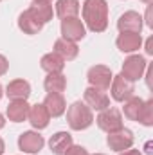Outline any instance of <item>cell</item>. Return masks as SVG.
<instances>
[{
    "mask_svg": "<svg viewBox=\"0 0 153 155\" xmlns=\"http://www.w3.org/2000/svg\"><path fill=\"white\" fill-rule=\"evenodd\" d=\"M83 24L92 33H103L108 27V2L106 0H85L83 2Z\"/></svg>",
    "mask_w": 153,
    "mask_h": 155,
    "instance_id": "1",
    "label": "cell"
},
{
    "mask_svg": "<svg viewBox=\"0 0 153 155\" xmlns=\"http://www.w3.org/2000/svg\"><path fill=\"white\" fill-rule=\"evenodd\" d=\"M67 121L72 130L81 132V130H86L94 123V114H92L90 107H86L85 101H76L67 110Z\"/></svg>",
    "mask_w": 153,
    "mask_h": 155,
    "instance_id": "2",
    "label": "cell"
},
{
    "mask_svg": "<svg viewBox=\"0 0 153 155\" xmlns=\"http://www.w3.org/2000/svg\"><path fill=\"white\" fill-rule=\"evenodd\" d=\"M146 67H148V61H146L144 56H141V54H132V56H128V58L124 60L122 69H121V76L126 78V79L132 81V83H135V81H139L141 78L144 76Z\"/></svg>",
    "mask_w": 153,
    "mask_h": 155,
    "instance_id": "3",
    "label": "cell"
},
{
    "mask_svg": "<svg viewBox=\"0 0 153 155\" xmlns=\"http://www.w3.org/2000/svg\"><path fill=\"white\" fill-rule=\"evenodd\" d=\"M133 143H135L133 132L128 130V128H124V126L119 128V130H115V132H110L108 137H106V144L110 146V150L119 152V153L124 152V150H128V148H132Z\"/></svg>",
    "mask_w": 153,
    "mask_h": 155,
    "instance_id": "4",
    "label": "cell"
},
{
    "mask_svg": "<svg viewBox=\"0 0 153 155\" xmlns=\"http://www.w3.org/2000/svg\"><path fill=\"white\" fill-rule=\"evenodd\" d=\"M112 78H114V74H112L110 67H106V65H94L86 72V79H88L90 87H96V88H101V90L110 88Z\"/></svg>",
    "mask_w": 153,
    "mask_h": 155,
    "instance_id": "5",
    "label": "cell"
},
{
    "mask_svg": "<svg viewBox=\"0 0 153 155\" xmlns=\"http://www.w3.org/2000/svg\"><path fill=\"white\" fill-rule=\"evenodd\" d=\"M96 123H97V126H99L103 132L110 134V132H115V130L122 128V114H121L117 108H110V107H108V108H105V110L99 112Z\"/></svg>",
    "mask_w": 153,
    "mask_h": 155,
    "instance_id": "6",
    "label": "cell"
},
{
    "mask_svg": "<svg viewBox=\"0 0 153 155\" xmlns=\"http://www.w3.org/2000/svg\"><path fill=\"white\" fill-rule=\"evenodd\" d=\"M85 35H86V27H85L81 18L74 16V18L61 20V38L76 43V41L85 38Z\"/></svg>",
    "mask_w": 153,
    "mask_h": 155,
    "instance_id": "7",
    "label": "cell"
},
{
    "mask_svg": "<svg viewBox=\"0 0 153 155\" xmlns=\"http://www.w3.org/2000/svg\"><path fill=\"white\" fill-rule=\"evenodd\" d=\"M43 144H45L43 135H40L38 132H34V130L24 132V134H20V137H18V148L27 155L40 153L41 148H43Z\"/></svg>",
    "mask_w": 153,
    "mask_h": 155,
    "instance_id": "8",
    "label": "cell"
},
{
    "mask_svg": "<svg viewBox=\"0 0 153 155\" xmlns=\"http://www.w3.org/2000/svg\"><path fill=\"white\" fill-rule=\"evenodd\" d=\"M110 92H112V97L117 103H124L126 99H130L135 92V87L132 81H128L126 78L119 76L112 78V83H110Z\"/></svg>",
    "mask_w": 153,
    "mask_h": 155,
    "instance_id": "9",
    "label": "cell"
},
{
    "mask_svg": "<svg viewBox=\"0 0 153 155\" xmlns=\"http://www.w3.org/2000/svg\"><path fill=\"white\" fill-rule=\"evenodd\" d=\"M142 25H144V20H142V15H139L137 11H126L119 16L117 20V29L119 33H139L142 31Z\"/></svg>",
    "mask_w": 153,
    "mask_h": 155,
    "instance_id": "10",
    "label": "cell"
},
{
    "mask_svg": "<svg viewBox=\"0 0 153 155\" xmlns=\"http://www.w3.org/2000/svg\"><path fill=\"white\" fill-rule=\"evenodd\" d=\"M83 99H85L86 107H90V110L101 112V110H105V108L110 107L108 94L105 90H101V88H96V87H88L85 90V94H83Z\"/></svg>",
    "mask_w": 153,
    "mask_h": 155,
    "instance_id": "11",
    "label": "cell"
},
{
    "mask_svg": "<svg viewBox=\"0 0 153 155\" xmlns=\"http://www.w3.org/2000/svg\"><path fill=\"white\" fill-rule=\"evenodd\" d=\"M115 43H117V49L121 52L133 54L142 47V36L139 33H121L115 40Z\"/></svg>",
    "mask_w": 153,
    "mask_h": 155,
    "instance_id": "12",
    "label": "cell"
},
{
    "mask_svg": "<svg viewBox=\"0 0 153 155\" xmlns=\"http://www.w3.org/2000/svg\"><path fill=\"white\" fill-rule=\"evenodd\" d=\"M27 119H29V123L33 124V128L43 130V128L49 126L50 116H49V112H47V108H45L43 103H36V105H31V107H29Z\"/></svg>",
    "mask_w": 153,
    "mask_h": 155,
    "instance_id": "13",
    "label": "cell"
},
{
    "mask_svg": "<svg viewBox=\"0 0 153 155\" xmlns=\"http://www.w3.org/2000/svg\"><path fill=\"white\" fill-rule=\"evenodd\" d=\"M43 105L49 112L50 117H60L65 114L67 110V101L63 97V94H54V92H47L45 99H43Z\"/></svg>",
    "mask_w": 153,
    "mask_h": 155,
    "instance_id": "14",
    "label": "cell"
},
{
    "mask_svg": "<svg viewBox=\"0 0 153 155\" xmlns=\"http://www.w3.org/2000/svg\"><path fill=\"white\" fill-rule=\"evenodd\" d=\"M29 103L25 99H13L9 101L7 108H5V116L9 121L13 123H22L27 119V114H29Z\"/></svg>",
    "mask_w": 153,
    "mask_h": 155,
    "instance_id": "15",
    "label": "cell"
},
{
    "mask_svg": "<svg viewBox=\"0 0 153 155\" xmlns=\"http://www.w3.org/2000/svg\"><path fill=\"white\" fill-rule=\"evenodd\" d=\"M5 96L13 101V99H25L31 96V85L25 79H13L9 81V85L5 87Z\"/></svg>",
    "mask_w": 153,
    "mask_h": 155,
    "instance_id": "16",
    "label": "cell"
},
{
    "mask_svg": "<svg viewBox=\"0 0 153 155\" xmlns=\"http://www.w3.org/2000/svg\"><path fill=\"white\" fill-rule=\"evenodd\" d=\"M72 144H74V141L69 132H56L49 139V148L54 155H63Z\"/></svg>",
    "mask_w": 153,
    "mask_h": 155,
    "instance_id": "17",
    "label": "cell"
},
{
    "mask_svg": "<svg viewBox=\"0 0 153 155\" xmlns=\"http://www.w3.org/2000/svg\"><path fill=\"white\" fill-rule=\"evenodd\" d=\"M40 67H41L47 74L63 72V69H65V60H63L60 54H56V52L52 51V52H47V54L41 56V60H40Z\"/></svg>",
    "mask_w": 153,
    "mask_h": 155,
    "instance_id": "18",
    "label": "cell"
},
{
    "mask_svg": "<svg viewBox=\"0 0 153 155\" xmlns=\"http://www.w3.org/2000/svg\"><path fill=\"white\" fill-rule=\"evenodd\" d=\"M18 27H20V31H24L25 35H38L40 31L43 29V24L38 22V20L33 16V13H31L29 9H25V11L20 13V16H18Z\"/></svg>",
    "mask_w": 153,
    "mask_h": 155,
    "instance_id": "19",
    "label": "cell"
},
{
    "mask_svg": "<svg viewBox=\"0 0 153 155\" xmlns=\"http://www.w3.org/2000/svg\"><path fill=\"white\" fill-rule=\"evenodd\" d=\"M54 52L60 54L65 61H72V60L77 58L79 49H77V45L74 41H69V40H65V38H58L54 41Z\"/></svg>",
    "mask_w": 153,
    "mask_h": 155,
    "instance_id": "20",
    "label": "cell"
},
{
    "mask_svg": "<svg viewBox=\"0 0 153 155\" xmlns=\"http://www.w3.org/2000/svg\"><path fill=\"white\" fill-rule=\"evenodd\" d=\"M142 107H144V99H141V97H137V96H132L130 99L124 101L122 110H124V116L128 117L130 121L139 123L141 114H142Z\"/></svg>",
    "mask_w": 153,
    "mask_h": 155,
    "instance_id": "21",
    "label": "cell"
},
{
    "mask_svg": "<svg viewBox=\"0 0 153 155\" xmlns=\"http://www.w3.org/2000/svg\"><path fill=\"white\" fill-rule=\"evenodd\" d=\"M79 13V0H58L56 2V15L65 20V18H74Z\"/></svg>",
    "mask_w": 153,
    "mask_h": 155,
    "instance_id": "22",
    "label": "cell"
},
{
    "mask_svg": "<svg viewBox=\"0 0 153 155\" xmlns=\"http://www.w3.org/2000/svg\"><path fill=\"white\" fill-rule=\"evenodd\" d=\"M43 87L47 92H54V94H61L67 88V78L63 76V72H54V74H47Z\"/></svg>",
    "mask_w": 153,
    "mask_h": 155,
    "instance_id": "23",
    "label": "cell"
},
{
    "mask_svg": "<svg viewBox=\"0 0 153 155\" xmlns=\"http://www.w3.org/2000/svg\"><path fill=\"white\" fill-rule=\"evenodd\" d=\"M29 11L33 13V16H34L38 22H41L43 25H45L47 22H50L52 16H54V9H52L50 4H33V5L29 7Z\"/></svg>",
    "mask_w": 153,
    "mask_h": 155,
    "instance_id": "24",
    "label": "cell"
},
{
    "mask_svg": "<svg viewBox=\"0 0 153 155\" xmlns=\"http://www.w3.org/2000/svg\"><path fill=\"white\" fill-rule=\"evenodd\" d=\"M139 123H141V124H144V126H153V99L144 101L142 114H141Z\"/></svg>",
    "mask_w": 153,
    "mask_h": 155,
    "instance_id": "25",
    "label": "cell"
},
{
    "mask_svg": "<svg viewBox=\"0 0 153 155\" xmlns=\"http://www.w3.org/2000/svg\"><path fill=\"white\" fill-rule=\"evenodd\" d=\"M63 155H88V152H86V148H83L79 144H72Z\"/></svg>",
    "mask_w": 153,
    "mask_h": 155,
    "instance_id": "26",
    "label": "cell"
},
{
    "mask_svg": "<svg viewBox=\"0 0 153 155\" xmlns=\"http://www.w3.org/2000/svg\"><path fill=\"white\" fill-rule=\"evenodd\" d=\"M7 71H9V61L4 54H0V76H4Z\"/></svg>",
    "mask_w": 153,
    "mask_h": 155,
    "instance_id": "27",
    "label": "cell"
},
{
    "mask_svg": "<svg viewBox=\"0 0 153 155\" xmlns=\"http://www.w3.org/2000/svg\"><path fill=\"white\" fill-rule=\"evenodd\" d=\"M142 20H146V25H148L150 29H153V20H151V4L148 5V9H146V16H144Z\"/></svg>",
    "mask_w": 153,
    "mask_h": 155,
    "instance_id": "28",
    "label": "cell"
},
{
    "mask_svg": "<svg viewBox=\"0 0 153 155\" xmlns=\"http://www.w3.org/2000/svg\"><path fill=\"white\" fill-rule=\"evenodd\" d=\"M146 52H148L150 56L153 54V40H151V38L146 40Z\"/></svg>",
    "mask_w": 153,
    "mask_h": 155,
    "instance_id": "29",
    "label": "cell"
},
{
    "mask_svg": "<svg viewBox=\"0 0 153 155\" xmlns=\"http://www.w3.org/2000/svg\"><path fill=\"white\" fill-rule=\"evenodd\" d=\"M119 155H142L139 150H132V148H128V150H124V152H121Z\"/></svg>",
    "mask_w": 153,
    "mask_h": 155,
    "instance_id": "30",
    "label": "cell"
},
{
    "mask_svg": "<svg viewBox=\"0 0 153 155\" xmlns=\"http://www.w3.org/2000/svg\"><path fill=\"white\" fill-rule=\"evenodd\" d=\"M146 71H148V76H146V81H148V88H151V67H146Z\"/></svg>",
    "mask_w": 153,
    "mask_h": 155,
    "instance_id": "31",
    "label": "cell"
},
{
    "mask_svg": "<svg viewBox=\"0 0 153 155\" xmlns=\"http://www.w3.org/2000/svg\"><path fill=\"white\" fill-rule=\"evenodd\" d=\"M4 150H5V143H4V139L0 137V155L4 153Z\"/></svg>",
    "mask_w": 153,
    "mask_h": 155,
    "instance_id": "32",
    "label": "cell"
},
{
    "mask_svg": "<svg viewBox=\"0 0 153 155\" xmlns=\"http://www.w3.org/2000/svg\"><path fill=\"white\" fill-rule=\"evenodd\" d=\"M52 0H33V4H50Z\"/></svg>",
    "mask_w": 153,
    "mask_h": 155,
    "instance_id": "33",
    "label": "cell"
},
{
    "mask_svg": "<svg viewBox=\"0 0 153 155\" xmlns=\"http://www.w3.org/2000/svg\"><path fill=\"white\" fill-rule=\"evenodd\" d=\"M4 126H5V119H4V116H2V114H0V130H2Z\"/></svg>",
    "mask_w": 153,
    "mask_h": 155,
    "instance_id": "34",
    "label": "cell"
},
{
    "mask_svg": "<svg viewBox=\"0 0 153 155\" xmlns=\"http://www.w3.org/2000/svg\"><path fill=\"white\" fill-rule=\"evenodd\" d=\"M141 2H144V4H148V5H150V4H153V0H141Z\"/></svg>",
    "mask_w": 153,
    "mask_h": 155,
    "instance_id": "35",
    "label": "cell"
},
{
    "mask_svg": "<svg viewBox=\"0 0 153 155\" xmlns=\"http://www.w3.org/2000/svg\"><path fill=\"white\" fill-rule=\"evenodd\" d=\"M2 96H4V88H2V85H0V99H2Z\"/></svg>",
    "mask_w": 153,
    "mask_h": 155,
    "instance_id": "36",
    "label": "cell"
},
{
    "mask_svg": "<svg viewBox=\"0 0 153 155\" xmlns=\"http://www.w3.org/2000/svg\"><path fill=\"white\" fill-rule=\"evenodd\" d=\"M88 155H90V153H88ZM92 155H105V153H92Z\"/></svg>",
    "mask_w": 153,
    "mask_h": 155,
    "instance_id": "37",
    "label": "cell"
}]
</instances>
